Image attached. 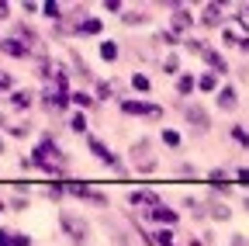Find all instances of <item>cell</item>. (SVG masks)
<instances>
[{
	"instance_id": "1",
	"label": "cell",
	"mask_w": 249,
	"mask_h": 246,
	"mask_svg": "<svg viewBox=\"0 0 249 246\" xmlns=\"http://www.w3.org/2000/svg\"><path fill=\"white\" fill-rule=\"evenodd\" d=\"M132 160H135V170L139 173H152L156 170V152H152V142L149 139H139L132 146Z\"/></svg>"
},
{
	"instance_id": "2",
	"label": "cell",
	"mask_w": 249,
	"mask_h": 246,
	"mask_svg": "<svg viewBox=\"0 0 249 246\" xmlns=\"http://www.w3.org/2000/svg\"><path fill=\"white\" fill-rule=\"evenodd\" d=\"M183 118H187V125H191L197 135L211 132V114H208L201 104H183Z\"/></svg>"
},
{
	"instance_id": "3",
	"label": "cell",
	"mask_w": 249,
	"mask_h": 246,
	"mask_svg": "<svg viewBox=\"0 0 249 246\" xmlns=\"http://www.w3.org/2000/svg\"><path fill=\"white\" fill-rule=\"evenodd\" d=\"M90 149L97 152V156H101V163H107V167H111L114 173H124V163H121V160L114 156V152H111V149H107V146H104L101 139H90Z\"/></svg>"
},
{
	"instance_id": "4",
	"label": "cell",
	"mask_w": 249,
	"mask_h": 246,
	"mask_svg": "<svg viewBox=\"0 0 249 246\" xmlns=\"http://www.w3.org/2000/svg\"><path fill=\"white\" fill-rule=\"evenodd\" d=\"M121 111L124 114H142V118H160V108L149 104V101H124Z\"/></svg>"
},
{
	"instance_id": "5",
	"label": "cell",
	"mask_w": 249,
	"mask_h": 246,
	"mask_svg": "<svg viewBox=\"0 0 249 246\" xmlns=\"http://www.w3.org/2000/svg\"><path fill=\"white\" fill-rule=\"evenodd\" d=\"M145 219H152V222H160V226H173L177 219H180V215L170 208V205H156V208H149L145 211Z\"/></svg>"
},
{
	"instance_id": "6",
	"label": "cell",
	"mask_w": 249,
	"mask_h": 246,
	"mask_svg": "<svg viewBox=\"0 0 249 246\" xmlns=\"http://www.w3.org/2000/svg\"><path fill=\"white\" fill-rule=\"evenodd\" d=\"M214 97H218V108H222V111H235L239 108V94H235V87H229V83L218 87Z\"/></svg>"
},
{
	"instance_id": "7",
	"label": "cell",
	"mask_w": 249,
	"mask_h": 246,
	"mask_svg": "<svg viewBox=\"0 0 249 246\" xmlns=\"http://www.w3.org/2000/svg\"><path fill=\"white\" fill-rule=\"evenodd\" d=\"M62 229H66V232H70V236H73L80 246L87 243V222H76L73 215H62Z\"/></svg>"
},
{
	"instance_id": "8",
	"label": "cell",
	"mask_w": 249,
	"mask_h": 246,
	"mask_svg": "<svg viewBox=\"0 0 249 246\" xmlns=\"http://www.w3.org/2000/svg\"><path fill=\"white\" fill-rule=\"evenodd\" d=\"M201 24H204V28L222 24V7H218V4H204V11H201Z\"/></svg>"
},
{
	"instance_id": "9",
	"label": "cell",
	"mask_w": 249,
	"mask_h": 246,
	"mask_svg": "<svg viewBox=\"0 0 249 246\" xmlns=\"http://www.w3.org/2000/svg\"><path fill=\"white\" fill-rule=\"evenodd\" d=\"M0 49H4L7 56H14V59H28V45L18 42V38H4V42H0Z\"/></svg>"
},
{
	"instance_id": "10",
	"label": "cell",
	"mask_w": 249,
	"mask_h": 246,
	"mask_svg": "<svg viewBox=\"0 0 249 246\" xmlns=\"http://www.w3.org/2000/svg\"><path fill=\"white\" fill-rule=\"evenodd\" d=\"M128 201H132V205H145V208H156V205H163V201L156 198L152 191H132V194H128Z\"/></svg>"
},
{
	"instance_id": "11",
	"label": "cell",
	"mask_w": 249,
	"mask_h": 246,
	"mask_svg": "<svg viewBox=\"0 0 249 246\" xmlns=\"http://www.w3.org/2000/svg\"><path fill=\"white\" fill-rule=\"evenodd\" d=\"M191 24H194V18L187 14V11H183L180 4H177V7H173V28H177V32H187Z\"/></svg>"
},
{
	"instance_id": "12",
	"label": "cell",
	"mask_w": 249,
	"mask_h": 246,
	"mask_svg": "<svg viewBox=\"0 0 249 246\" xmlns=\"http://www.w3.org/2000/svg\"><path fill=\"white\" fill-rule=\"evenodd\" d=\"M101 28H104L101 18H87V21L76 24V32H80V35H101Z\"/></svg>"
},
{
	"instance_id": "13",
	"label": "cell",
	"mask_w": 249,
	"mask_h": 246,
	"mask_svg": "<svg viewBox=\"0 0 249 246\" xmlns=\"http://www.w3.org/2000/svg\"><path fill=\"white\" fill-rule=\"evenodd\" d=\"M208 215H211V219H218V222H229V219H232L229 205H218V201H208Z\"/></svg>"
},
{
	"instance_id": "14",
	"label": "cell",
	"mask_w": 249,
	"mask_h": 246,
	"mask_svg": "<svg viewBox=\"0 0 249 246\" xmlns=\"http://www.w3.org/2000/svg\"><path fill=\"white\" fill-rule=\"evenodd\" d=\"M70 194H76V198H87V201H93V205H104V194H97V191H90V188H70Z\"/></svg>"
},
{
	"instance_id": "15",
	"label": "cell",
	"mask_w": 249,
	"mask_h": 246,
	"mask_svg": "<svg viewBox=\"0 0 249 246\" xmlns=\"http://www.w3.org/2000/svg\"><path fill=\"white\" fill-rule=\"evenodd\" d=\"M11 104H14L18 111H28V108H31V94H28V90H14V94H11Z\"/></svg>"
},
{
	"instance_id": "16",
	"label": "cell",
	"mask_w": 249,
	"mask_h": 246,
	"mask_svg": "<svg viewBox=\"0 0 249 246\" xmlns=\"http://www.w3.org/2000/svg\"><path fill=\"white\" fill-rule=\"evenodd\" d=\"M121 52H118V42H101V59L104 63H114Z\"/></svg>"
},
{
	"instance_id": "17",
	"label": "cell",
	"mask_w": 249,
	"mask_h": 246,
	"mask_svg": "<svg viewBox=\"0 0 249 246\" xmlns=\"http://www.w3.org/2000/svg\"><path fill=\"white\" fill-rule=\"evenodd\" d=\"M121 24H128V28L145 24V14H139V11H121Z\"/></svg>"
},
{
	"instance_id": "18",
	"label": "cell",
	"mask_w": 249,
	"mask_h": 246,
	"mask_svg": "<svg viewBox=\"0 0 249 246\" xmlns=\"http://www.w3.org/2000/svg\"><path fill=\"white\" fill-rule=\"evenodd\" d=\"M197 87H201V90H214V94H218V76H214V73H201Z\"/></svg>"
},
{
	"instance_id": "19",
	"label": "cell",
	"mask_w": 249,
	"mask_h": 246,
	"mask_svg": "<svg viewBox=\"0 0 249 246\" xmlns=\"http://www.w3.org/2000/svg\"><path fill=\"white\" fill-rule=\"evenodd\" d=\"M177 90H180V94L187 97V94H191V90H194V76H187V73H180V80H177Z\"/></svg>"
},
{
	"instance_id": "20",
	"label": "cell",
	"mask_w": 249,
	"mask_h": 246,
	"mask_svg": "<svg viewBox=\"0 0 249 246\" xmlns=\"http://www.w3.org/2000/svg\"><path fill=\"white\" fill-rule=\"evenodd\" d=\"M208 180H211V184H222V191H229V188H225V180H229V173H225L222 167H214V170L208 173Z\"/></svg>"
},
{
	"instance_id": "21",
	"label": "cell",
	"mask_w": 249,
	"mask_h": 246,
	"mask_svg": "<svg viewBox=\"0 0 249 246\" xmlns=\"http://www.w3.org/2000/svg\"><path fill=\"white\" fill-rule=\"evenodd\" d=\"M204 59H208V63H211L214 70H222V73L229 70V66H225V59H222V56H218V52H204Z\"/></svg>"
},
{
	"instance_id": "22",
	"label": "cell",
	"mask_w": 249,
	"mask_h": 246,
	"mask_svg": "<svg viewBox=\"0 0 249 246\" xmlns=\"http://www.w3.org/2000/svg\"><path fill=\"white\" fill-rule=\"evenodd\" d=\"M232 139H235L239 146H249V132H246L242 125H235V129H232Z\"/></svg>"
},
{
	"instance_id": "23",
	"label": "cell",
	"mask_w": 249,
	"mask_h": 246,
	"mask_svg": "<svg viewBox=\"0 0 249 246\" xmlns=\"http://www.w3.org/2000/svg\"><path fill=\"white\" fill-rule=\"evenodd\" d=\"M163 142H166L170 149H177V146H180V135H177L173 129H166V132H163Z\"/></svg>"
},
{
	"instance_id": "24",
	"label": "cell",
	"mask_w": 249,
	"mask_h": 246,
	"mask_svg": "<svg viewBox=\"0 0 249 246\" xmlns=\"http://www.w3.org/2000/svg\"><path fill=\"white\" fill-rule=\"evenodd\" d=\"M132 87H135V90H142V94H145V90H149V80H145L142 73H135V76H132Z\"/></svg>"
},
{
	"instance_id": "25",
	"label": "cell",
	"mask_w": 249,
	"mask_h": 246,
	"mask_svg": "<svg viewBox=\"0 0 249 246\" xmlns=\"http://www.w3.org/2000/svg\"><path fill=\"white\" fill-rule=\"evenodd\" d=\"M70 125H73V132H87V118H83V114H73Z\"/></svg>"
},
{
	"instance_id": "26",
	"label": "cell",
	"mask_w": 249,
	"mask_h": 246,
	"mask_svg": "<svg viewBox=\"0 0 249 246\" xmlns=\"http://www.w3.org/2000/svg\"><path fill=\"white\" fill-rule=\"evenodd\" d=\"M163 70H166V73H177V70H180V59H177V56H166V63H163Z\"/></svg>"
},
{
	"instance_id": "27",
	"label": "cell",
	"mask_w": 249,
	"mask_h": 246,
	"mask_svg": "<svg viewBox=\"0 0 249 246\" xmlns=\"http://www.w3.org/2000/svg\"><path fill=\"white\" fill-rule=\"evenodd\" d=\"M14 87V80H11V73H0V90H11Z\"/></svg>"
},
{
	"instance_id": "28",
	"label": "cell",
	"mask_w": 249,
	"mask_h": 246,
	"mask_svg": "<svg viewBox=\"0 0 249 246\" xmlns=\"http://www.w3.org/2000/svg\"><path fill=\"white\" fill-rule=\"evenodd\" d=\"M73 101H76V104H80V108H90V104H93V101H90V97H87V94H73Z\"/></svg>"
},
{
	"instance_id": "29",
	"label": "cell",
	"mask_w": 249,
	"mask_h": 246,
	"mask_svg": "<svg viewBox=\"0 0 249 246\" xmlns=\"http://www.w3.org/2000/svg\"><path fill=\"white\" fill-rule=\"evenodd\" d=\"M180 173H183V177H197V167H191V163H183V167H180Z\"/></svg>"
},
{
	"instance_id": "30",
	"label": "cell",
	"mask_w": 249,
	"mask_h": 246,
	"mask_svg": "<svg viewBox=\"0 0 249 246\" xmlns=\"http://www.w3.org/2000/svg\"><path fill=\"white\" fill-rule=\"evenodd\" d=\"M235 177H239L242 184H249V167H239V170H235Z\"/></svg>"
},
{
	"instance_id": "31",
	"label": "cell",
	"mask_w": 249,
	"mask_h": 246,
	"mask_svg": "<svg viewBox=\"0 0 249 246\" xmlns=\"http://www.w3.org/2000/svg\"><path fill=\"white\" fill-rule=\"evenodd\" d=\"M42 11H45V14H49V18H59V7H55V4H45V7H42Z\"/></svg>"
},
{
	"instance_id": "32",
	"label": "cell",
	"mask_w": 249,
	"mask_h": 246,
	"mask_svg": "<svg viewBox=\"0 0 249 246\" xmlns=\"http://www.w3.org/2000/svg\"><path fill=\"white\" fill-rule=\"evenodd\" d=\"M11 18V4H0V21H7Z\"/></svg>"
},
{
	"instance_id": "33",
	"label": "cell",
	"mask_w": 249,
	"mask_h": 246,
	"mask_svg": "<svg viewBox=\"0 0 249 246\" xmlns=\"http://www.w3.org/2000/svg\"><path fill=\"white\" fill-rule=\"evenodd\" d=\"M0 246H7V232H0Z\"/></svg>"
},
{
	"instance_id": "34",
	"label": "cell",
	"mask_w": 249,
	"mask_h": 246,
	"mask_svg": "<svg viewBox=\"0 0 249 246\" xmlns=\"http://www.w3.org/2000/svg\"><path fill=\"white\" fill-rule=\"evenodd\" d=\"M246 211H249V194H246Z\"/></svg>"
},
{
	"instance_id": "35",
	"label": "cell",
	"mask_w": 249,
	"mask_h": 246,
	"mask_svg": "<svg viewBox=\"0 0 249 246\" xmlns=\"http://www.w3.org/2000/svg\"><path fill=\"white\" fill-rule=\"evenodd\" d=\"M0 152H4V139H0Z\"/></svg>"
}]
</instances>
